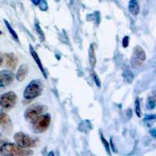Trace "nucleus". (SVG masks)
I'll list each match as a JSON object with an SVG mask.
<instances>
[{"instance_id":"obj_1","label":"nucleus","mask_w":156,"mask_h":156,"mask_svg":"<svg viewBox=\"0 0 156 156\" xmlns=\"http://www.w3.org/2000/svg\"><path fill=\"white\" fill-rule=\"evenodd\" d=\"M32 151L19 147L17 144L5 143L0 147V154L5 156H25L32 154Z\"/></svg>"},{"instance_id":"obj_26","label":"nucleus","mask_w":156,"mask_h":156,"mask_svg":"<svg viewBox=\"0 0 156 156\" xmlns=\"http://www.w3.org/2000/svg\"><path fill=\"white\" fill-rule=\"evenodd\" d=\"M150 133H151V135H152L153 136H155V134H156L155 129H151V130H150Z\"/></svg>"},{"instance_id":"obj_10","label":"nucleus","mask_w":156,"mask_h":156,"mask_svg":"<svg viewBox=\"0 0 156 156\" xmlns=\"http://www.w3.org/2000/svg\"><path fill=\"white\" fill-rule=\"evenodd\" d=\"M5 65L9 69H15L18 64V58L13 53H5L2 55Z\"/></svg>"},{"instance_id":"obj_13","label":"nucleus","mask_w":156,"mask_h":156,"mask_svg":"<svg viewBox=\"0 0 156 156\" xmlns=\"http://www.w3.org/2000/svg\"><path fill=\"white\" fill-rule=\"evenodd\" d=\"M128 9L131 14H133V16H137L140 12V6L137 0H129Z\"/></svg>"},{"instance_id":"obj_16","label":"nucleus","mask_w":156,"mask_h":156,"mask_svg":"<svg viewBox=\"0 0 156 156\" xmlns=\"http://www.w3.org/2000/svg\"><path fill=\"white\" fill-rule=\"evenodd\" d=\"M135 112H136V114L137 116H141V109H140V99H139L138 98H136V101H135Z\"/></svg>"},{"instance_id":"obj_28","label":"nucleus","mask_w":156,"mask_h":156,"mask_svg":"<svg viewBox=\"0 0 156 156\" xmlns=\"http://www.w3.org/2000/svg\"><path fill=\"white\" fill-rule=\"evenodd\" d=\"M0 136H1V133H0Z\"/></svg>"},{"instance_id":"obj_14","label":"nucleus","mask_w":156,"mask_h":156,"mask_svg":"<svg viewBox=\"0 0 156 156\" xmlns=\"http://www.w3.org/2000/svg\"><path fill=\"white\" fill-rule=\"evenodd\" d=\"M88 58H89V63L91 67V69H94L96 65V55H95V49H94V44H91L89 48V53H88Z\"/></svg>"},{"instance_id":"obj_4","label":"nucleus","mask_w":156,"mask_h":156,"mask_svg":"<svg viewBox=\"0 0 156 156\" xmlns=\"http://www.w3.org/2000/svg\"><path fill=\"white\" fill-rule=\"evenodd\" d=\"M51 122V115L49 114H44L32 122L33 123V131L36 133H43L48 128Z\"/></svg>"},{"instance_id":"obj_15","label":"nucleus","mask_w":156,"mask_h":156,"mask_svg":"<svg viewBox=\"0 0 156 156\" xmlns=\"http://www.w3.org/2000/svg\"><path fill=\"white\" fill-rule=\"evenodd\" d=\"M4 23H5V25L6 26V28L8 29L9 32L10 33V34H11V36L12 37V38H14L15 40H16V41H19V38H18V35H17V34H16V32L12 28V27H11V25L9 24V22H8L6 20H4Z\"/></svg>"},{"instance_id":"obj_18","label":"nucleus","mask_w":156,"mask_h":156,"mask_svg":"<svg viewBox=\"0 0 156 156\" xmlns=\"http://www.w3.org/2000/svg\"><path fill=\"white\" fill-rule=\"evenodd\" d=\"M35 27H36V30H37V34L39 35V37H40V39L41 40V41H44V32L42 31V30H41V28L40 27V26H39L38 23H36Z\"/></svg>"},{"instance_id":"obj_19","label":"nucleus","mask_w":156,"mask_h":156,"mask_svg":"<svg viewBox=\"0 0 156 156\" xmlns=\"http://www.w3.org/2000/svg\"><path fill=\"white\" fill-rule=\"evenodd\" d=\"M101 142H102L103 145H104V147H105V151H107V153H108V154H110V147H109V144L108 143V141H107L105 139V137L103 136L102 134H101Z\"/></svg>"},{"instance_id":"obj_8","label":"nucleus","mask_w":156,"mask_h":156,"mask_svg":"<svg viewBox=\"0 0 156 156\" xmlns=\"http://www.w3.org/2000/svg\"><path fill=\"white\" fill-rule=\"evenodd\" d=\"M0 128L7 135L10 134L12 131V122L10 117L3 112H0Z\"/></svg>"},{"instance_id":"obj_24","label":"nucleus","mask_w":156,"mask_h":156,"mask_svg":"<svg viewBox=\"0 0 156 156\" xmlns=\"http://www.w3.org/2000/svg\"><path fill=\"white\" fill-rule=\"evenodd\" d=\"M155 119V115H146L145 116V120H151V119Z\"/></svg>"},{"instance_id":"obj_27","label":"nucleus","mask_w":156,"mask_h":156,"mask_svg":"<svg viewBox=\"0 0 156 156\" xmlns=\"http://www.w3.org/2000/svg\"><path fill=\"white\" fill-rule=\"evenodd\" d=\"M2 63H3V57H2V55L0 54V66H2Z\"/></svg>"},{"instance_id":"obj_7","label":"nucleus","mask_w":156,"mask_h":156,"mask_svg":"<svg viewBox=\"0 0 156 156\" xmlns=\"http://www.w3.org/2000/svg\"><path fill=\"white\" fill-rule=\"evenodd\" d=\"M146 60V53L140 46H136L133 48V54L130 58V64L134 68L140 67Z\"/></svg>"},{"instance_id":"obj_3","label":"nucleus","mask_w":156,"mask_h":156,"mask_svg":"<svg viewBox=\"0 0 156 156\" xmlns=\"http://www.w3.org/2000/svg\"><path fill=\"white\" fill-rule=\"evenodd\" d=\"M17 100L16 94L12 91L4 93L0 96V110L9 111L15 106Z\"/></svg>"},{"instance_id":"obj_9","label":"nucleus","mask_w":156,"mask_h":156,"mask_svg":"<svg viewBox=\"0 0 156 156\" xmlns=\"http://www.w3.org/2000/svg\"><path fill=\"white\" fill-rule=\"evenodd\" d=\"M14 74L9 70H2L0 72V90L5 88L13 82Z\"/></svg>"},{"instance_id":"obj_2","label":"nucleus","mask_w":156,"mask_h":156,"mask_svg":"<svg viewBox=\"0 0 156 156\" xmlns=\"http://www.w3.org/2000/svg\"><path fill=\"white\" fill-rule=\"evenodd\" d=\"M43 84L39 80H34L29 83L23 91V98L27 100L34 99L41 94Z\"/></svg>"},{"instance_id":"obj_5","label":"nucleus","mask_w":156,"mask_h":156,"mask_svg":"<svg viewBox=\"0 0 156 156\" xmlns=\"http://www.w3.org/2000/svg\"><path fill=\"white\" fill-rule=\"evenodd\" d=\"M13 138L16 144L22 148L34 147L36 145V140L22 132H17L15 133Z\"/></svg>"},{"instance_id":"obj_12","label":"nucleus","mask_w":156,"mask_h":156,"mask_svg":"<svg viewBox=\"0 0 156 156\" xmlns=\"http://www.w3.org/2000/svg\"><path fill=\"white\" fill-rule=\"evenodd\" d=\"M28 66L27 64H23L20 66L18 69L17 73L16 74V78L18 81H23L25 78L27 77V74H28Z\"/></svg>"},{"instance_id":"obj_25","label":"nucleus","mask_w":156,"mask_h":156,"mask_svg":"<svg viewBox=\"0 0 156 156\" xmlns=\"http://www.w3.org/2000/svg\"><path fill=\"white\" fill-rule=\"evenodd\" d=\"M32 2L34 3V5H38L39 3H40V2H41V0H31Z\"/></svg>"},{"instance_id":"obj_23","label":"nucleus","mask_w":156,"mask_h":156,"mask_svg":"<svg viewBox=\"0 0 156 156\" xmlns=\"http://www.w3.org/2000/svg\"><path fill=\"white\" fill-rule=\"evenodd\" d=\"M92 75H93V80H94V81L95 82V83L97 84L98 87H100V86H101V81H100L99 78H98V75L96 74L95 73H93Z\"/></svg>"},{"instance_id":"obj_21","label":"nucleus","mask_w":156,"mask_h":156,"mask_svg":"<svg viewBox=\"0 0 156 156\" xmlns=\"http://www.w3.org/2000/svg\"><path fill=\"white\" fill-rule=\"evenodd\" d=\"M38 6L40 8V9L42 11H46L48 9V4H47L46 1H44V0H41V2L39 3Z\"/></svg>"},{"instance_id":"obj_11","label":"nucleus","mask_w":156,"mask_h":156,"mask_svg":"<svg viewBox=\"0 0 156 156\" xmlns=\"http://www.w3.org/2000/svg\"><path fill=\"white\" fill-rule=\"evenodd\" d=\"M30 55H32L33 58H34V61H35L36 64L38 66L39 69H40V70H41V73H42V75L44 76V77L45 78V79H47L46 72H45V70H44V66H43L42 63H41V59H40V58H39V55H37V53L35 51V50L34 49V48H33L31 45H30Z\"/></svg>"},{"instance_id":"obj_6","label":"nucleus","mask_w":156,"mask_h":156,"mask_svg":"<svg viewBox=\"0 0 156 156\" xmlns=\"http://www.w3.org/2000/svg\"><path fill=\"white\" fill-rule=\"evenodd\" d=\"M47 106L43 105H35L29 107L24 113L25 119L28 122H33L37 117H39L47 110Z\"/></svg>"},{"instance_id":"obj_17","label":"nucleus","mask_w":156,"mask_h":156,"mask_svg":"<svg viewBox=\"0 0 156 156\" xmlns=\"http://www.w3.org/2000/svg\"><path fill=\"white\" fill-rule=\"evenodd\" d=\"M155 107V101L153 97L148 98V99L147 101V108L148 109H154Z\"/></svg>"},{"instance_id":"obj_20","label":"nucleus","mask_w":156,"mask_h":156,"mask_svg":"<svg viewBox=\"0 0 156 156\" xmlns=\"http://www.w3.org/2000/svg\"><path fill=\"white\" fill-rule=\"evenodd\" d=\"M124 77H125V79H126V81L129 82V83H131L132 80H133V74H132V73L130 72V71L127 70V71H125Z\"/></svg>"},{"instance_id":"obj_22","label":"nucleus","mask_w":156,"mask_h":156,"mask_svg":"<svg viewBox=\"0 0 156 156\" xmlns=\"http://www.w3.org/2000/svg\"><path fill=\"white\" fill-rule=\"evenodd\" d=\"M129 38L128 36H125L124 37H123V39H122V46H123V48H127L128 45H129Z\"/></svg>"}]
</instances>
